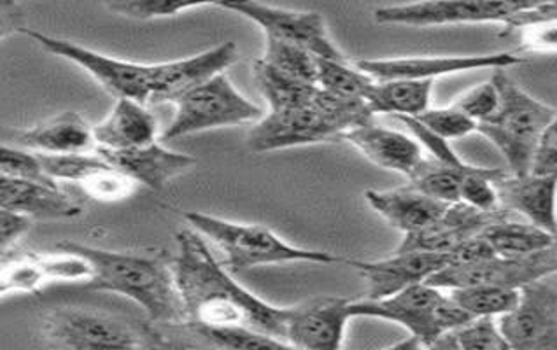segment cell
Returning <instances> with one entry per match:
<instances>
[{
    "mask_svg": "<svg viewBox=\"0 0 557 350\" xmlns=\"http://www.w3.org/2000/svg\"><path fill=\"white\" fill-rule=\"evenodd\" d=\"M28 0H2V36L16 34L23 25L18 22L20 8Z\"/></svg>",
    "mask_w": 557,
    "mask_h": 350,
    "instance_id": "45",
    "label": "cell"
},
{
    "mask_svg": "<svg viewBox=\"0 0 557 350\" xmlns=\"http://www.w3.org/2000/svg\"><path fill=\"white\" fill-rule=\"evenodd\" d=\"M505 71L498 68L491 77L498 86V111L479 123L476 132L498 149L510 174L528 175L533 171L540 142L556 120L557 111L522 90Z\"/></svg>",
    "mask_w": 557,
    "mask_h": 350,
    "instance_id": "4",
    "label": "cell"
},
{
    "mask_svg": "<svg viewBox=\"0 0 557 350\" xmlns=\"http://www.w3.org/2000/svg\"><path fill=\"white\" fill-rule=\"evenodd\" d=\"M176 242L177 257L172 260L171 268L188 323L238 324L286 343L289 307L270 305L234 280L197 229H183L176 235Z\"/></svg>",
    "mask_w": 557,
    "mask_h": 350,
    "instance_id": "1",
    "label": "cell"
},
{
    "mask_svg": "<svg viewBox=\"0 0 557 350\" xmlns=\"http://www.w3.org/2000/svg\"><path fill=\"white\" fill-rule=\"evenodd\" d=\"M557 25V0H542L535 8L516 14L512 20L505 23L508 30H524V28L553 27Z\"/></svg>",
    "mask_w": 557,
    "mask_h": 350,
    "instance_id": "42",
    "label": "cell"
},
{
    "mask_svg": "<svg viewBox=\"0 0 557 350\" xmlns=\"http://www.w3.org/2000/svg\"><path fill=\"white\" fill-rule=\"evenodd\" d=\"M450 263V252L432 251H395L393 257L379 261L347 260V265L355 266L367 280L370 300L393 297L413 284L426 283Z\"/></svg>",
    "mask_w": 557,
    "mask_h": 350,
    "instance_id": "16",
    "label": "cell"
},
{
    "mask_svg": "<svg viewBox=\"0 0 557 350\" xmlns=\"http://www.w3.org/2000/svg\"><path fill=\"white\" fill-rule=\"evenodd\" d=\"M508 347L557 350V291L542 278L524 284L516 309L498 317Z\"/></svg>",
    "mask_w": 557,
    "mask_h": 350,
    "instance_id": "13",
    "label": "cell"
},
{
    "mask_svg": "<svg viewBox=\"0 0 557 350\" xmlns=\"http://www.w3.org/2000/svg\"><path fill=\"white\" fill-rule=\"evenodd\" d=\"M375 79L349 62L318 57V86L346 99H367Z\"/></svg>",
    "mask_w": 557,
    "mask_h": 350,
    "instance_id": "35",
    "label": "cell"
},
{
    "mask_svg": "<svg viewBox=\"0 0 557 350\" xmlns=\"http://www.w3.org/2000/svg\"><path fill=\"white\" fill-rule=\"evenodd\" d=\"M218 5L257 23L265 32V37L304 46L320 59L347 60L346 54L330 39L329 28L320 13L281 10L258 0H220Z\"/></svg>",
    "mask_w": 557,
    "mask_h": 350,
    "instance_id": "11",
    "label": "cell"
},
{
    "mask_svg": "<svg viewBox=\"0 0 557 350\" xmlns=\"http://www.w3.org/2000/svg\"><path fill=\"white\" fill-rule=\"evenodd\" d=\"M364 200L379 216L384 217L393 228L400 229L404 235L418 234L432 226L450 205L428 197L412 185L389 191L369 189L364 191Z\"/></svg>",
    "mask_w": 557,
    "mask_h": 350,
    "instance_id": "23",
    "label": "cell"
},
{
    "mask_svg": "<svg viewBox=\"0 0 557 350\" xmlns=\"http://www.w3.org/2000/svg\"><path fill=\"white\" fill-rule=\"evenodd\" d=\"M373 122L364 99H346L320 90L310 102L269 111L252 126L248 146L252 153H272L298 146L324 145L344 139L356 126Z\"/></svg>",
    "mask_w": 557,
    "mask_h": 350,
    "instance_id": "3",
    "label": "cell"
},
{
    "mask_svg": "<svg viewBox=\"0 0 557 350\" xmlns=\"http://www.w3.org/2000/svg\"><path fill=\"white\" fill-rule=\"evenodd\" d=\"M0 209L22 212L32 220H67L83 212V207L60 191L59 186L10 175H0Z\"/></svg>",
    "mask_w": 557,
    "mask_h": 350,
    "instance_id": "24",
    "label": "cell"
},
{
    "mask_svg": "<svg viewBox=\"0 0 557 350\" xmlns=\"http://www.w3.org/2000/svg\"><path fill=\"white\" fill-rule=\"evenodd\" d=\"M261 60L298 82L318 85V57L304 46L265 37V53Z\"/></svg>",
    "mask_w": 557,
    "mask_h": 350,
    "instance_id": "34",
    "label": "cell"
},
{
    "mask_svg": "<svg viewBox=\"0 0 557 350\" xmlns=\"http://www.w3.org/2000/svg\"><path fill=\"white\" fill-rule=\"evenodd\" d=\"M542 0H419L412 4L386 5L373 11L381 25L445 27L475 23H507L516 14L535 8Z\"/></svg>",
    "mask_w": 557,
    "mask_h": 350,
    "instance_id": "9",
    "label": "cell"
},
{
    "mask_svg": "<svg viewBox=\"0 0 557 350\" xmlns=\"http://www.w3.org/2000/svg\"><path fill=\"white\" fill-rule=\"evenodd\" d=\"M13 139L22 148L45 154L95 153L97 149L94 126L74 111L46 120L28 130L13 132Z\"/></svg>",
    "mask_w": 557,
    "mask_h": 350,
    "instance_id": "25",
    "label": "cell"
},
{
    "mask_svg": "<svg viewBox=\"0 0 557 350\" xmlns=\"http://www.w3.org/2000/svg\"><path fill=\"white\" fill-rule=\"evenodd\" d=\"M531 172H535V174H557V117L548 125L544 137H542Z\"/></svg>",
    "mask_w": 557,
    "mask_h": 350,
    "instance_id": "44",
    "label": "cell"
},
{
    "mask_svg": "<svg viewBox=\"0 0 557 350\" xmlns=\"http://www.w3.org/2000/svg\"><path fill=\"white\" fill-rule=\"evenodd\" d=\"M507 214L510 212L505 209L484 212L463 202L450 203L432 226L421 229L418 234L405 235L396 251L453 252L461 243L482 234L491 223Z\"/></svg>",
    "mask_w": 557,
    "mask_h": 350,
    "instance_id": "19",
    "label": "cell"
},
{
    "mask_svg": "<svg viewBox=\"0 0 557 350\" xmlns=\"http://www.w3.org/2000/svg\"><path fill=\"white\" fill-rule=\"evenodd\" d=\"M481 235L498 257L505 258L531 257L557 242V235L528 221L508 220V214L491 223Z\"/></svg>",
    "mask_w": 557,
    "mask_h": 350,
    "instance_id": "28",
    "label": "cell"
},
{
    "mask_svg": "<svg viewBox=\"0 0 557 350\" xmlns=\"http://www.w3.org/2000/svg\"><path fill=\"white\" fill-rule=\"evenodd\" d=\"M20 34L30 37L32 41L37 42L48 53L62 57V59L85 68L86 73L94 76L103 90L113 95L114 99H134L145 105H148L151 100L154 65L113 59L108 54L88 50L85 46L74 45V42L59 39V37L46 36L41 32L30 30V28L23 27Z\"/></svg>",
    "mask_w": 557,
    "mask_h": 350,
    "instance_id": "10",
    "label": "cell"
},
{
    "mask_svg": "<svg viewBox=\"0 0 557 350\" xmlns=\"http://www.w3.org/2000/svg\"><path fill=\"white\" fill-rule=\"evenodd\" d=\"M95 153L116 166L117 171L131 175L137 185L148 186L154 191L165 188L169 180L191 171L197 163L194 157L163 148L157 140L143 148L120 149V151L97 148Z\"/></svg>",
    "mask_w": 557,
    "mask_h": 350,
    "instance_id": "22",
    "label": "cell"
},
{
    "mask_svg": "<svg viewBox=\"0 0 557 350\" xmlns=\"http://www.w3.org/2000/svg\"><path fill=\"white\" fill-rule=\"evenodd\" d=\"M103 5L113 13L126 18L148 22V20L174 16L181 11L200 8V5H218L220 0H102Z\"/></svg>",
    "mask_w": 557,
    "mask_h": 350,
    "instance_id": "36",
    "label": "cell"
},
{
    "mask_svg": "<svg viewBox=\"0 0 557 350\" xmlns=\"http://www.w3.org/2000/svg\"><path fill=\"white\" fill-rule=\"evenodd\" d=\"M0 175L57 186V179L45 171L39 154L25 153L23 149L5 145L0 148Z\"/></svg>",
    "mask_w": 557,
    "mask_h": 350,
    "instance_id": "40",
    "label": "cell"
},
{
    "mask_svg": "<svg viewBox=\"0 0 557 350\" xmlns=\"http://www.w3.org/2000/svg\"><path fill=\"white\" fill-rule=\"evenodd\" d=\"M432 349L510 350L496 317H475L442 335Z\"/></svg>",
    "mask_w": 557,
    "mask_h": 350,
    "instance_id": "33",
    "label": "cell"
},
{
    "mask_svg": "<svg viewBox=\"0 0 557 350\" xmlns=\"http://www.w3.org/2000/svg\"><path fill=\"white\" fill-rule=\"evenodd\" d=\"M352 317H375L400 324L418 347L432 349L442 335L475 320L453 300L449 291L419 283L382 300L351 301Z\"/></svg>",
    "mask_w": 557,
    "mask_h": 350,
    "instance_id": "6",
    "label": "cell"
},
{
    "mask_svg": "<svg viewBox=\"0 0 557 350\" xmlns=\"http://www.w3.org/2000/svg\"><path fill=\"white\" fill-rule=\"evenodd\" d=\"M235 62L237 46L225 42L191 59L154 63L153 95L149 103H176L183 95L225 73Z\"/></svg>",
    "mask_w": 557,
    "mask_h": 350,
    "instance_id": "18",
    "label": "cell"
},
{
    "mask_svg": "<svg viewBox=\"0 0 557 350\" xmlns=\"http://www.w3.org/2000/svg\"><path fill=\"white\" fill-rule=\"evenodd\" d=\"M557 274V242L553 248L531 257H493L475 263H456L436 272L428 284L441 289L467 288L479 284H495L521 289L524 284Z\"/></svg>",
    "mask_w": 557,
    "mask_h": 350,
    "instance_id": "12",
    "label": "cell"
},
{
    "mask_svg": "<svg viewBox=\"0 0 557 350\" xmlns=\"http://www.w3.org/2000/svg\"><path fill=\"white\" fill-rule=\"evenodd\" d=\"M189 337L202 340L206 346L216 349H289L288 343L283 340L270 337L267 333L238 324H221V326H209V324H185L180 326Z\"/></svg>",
    "mask_w": 557,
    "mask_h": 350,
    "instance_id": "30",
    "label": "cell"
},
{
    "mask_svg": "<svg viewBox=\"0 0 557 350\" xmlns=\"http://www.w3.org/2000/svg\"><path fill=\"white\" fill-rule=\"evenodd\" d=\"M461 113L472 117L473 122L479 123L490 120L499 108V91L495 82L482 83V85L473 86L472 90L465 91L459 95L458 99L453 103Z\"/></svg>",
    "mask_w": 557,
    "mask_h": 350,
    "instance_id": "41",
    "label": "cell"
},
{
    "mask_svg": "<svg viewBox=\"0 0 557 350\" xmlns=\"http://www.w3.org/2000/svg\"><path fill=\"white\" fill-rule=\"evenodd\" d=\"M524 62L513 53L470 54V57H410V59L358 60L356 67L375 82L432 79L472 71H498Z\"/></svg>",
    "mask_w": 557,
    "mask_h": 350,
    "instance_id": "14",
    "label": "cell"
},
{
    "mask_svg": "<svg viewBox=\"0 0 557 350\" xmlns=\"http://www.w3.org/2000/svg\"><path fill=\"white\" fill-rule=\"evenodd\" d=\"M435 82L432 79H392L375 82L367 95L373 114L416 117L430 109Z\"/></svg>",
    "mask_w": 557,
    "mask_h": 350,
    "instance_id": "27",
    "label": "cell"
},
{
    "mask_svg": "<svg viewBox=\"0 0 557 350\" xmlns=\"http://www.w3.org/2000/svg\"><path fill=\"white\" fill-rule=\"evenodd\" d=\"M48 343L59 349H139L165 346L153 326L100 310L59 309L42 324Z\"/></svg>",
    "mask_w": 557,
    "mask_h": 350,
    "instance_id": "7",
    "label": "cell"
},
{
    "mask_svg": "<svg viewBox=\"0 0 557 350\" xmlns=\"http://www.w3.org/2000/svg\"><path fill=\"white\" fill-rule=\"evenodd\" d=\"M41 158L45 171L57 180H69L74 185H82L91 174L100 171L108 162L97 153L82 154H45L37 153Z\"/></svg>",
    "mask_w": 557,
    "mask_h": 350,
    "instance_id": "37",
    "label": "cell"
},
{
    "mask_svg": "<svg viewBox=\"0 0 557 350\" xmlns=\"http://www.w3.org/2000/svg\"><path fill=\"white\" fill-rule=\"evenodd\" d=\"M496 186L502 209L557 235V174H508Z\"/></svg>",
    "mask_w": 557,
    "mask_h": 350,
    "instance_id": "20",
    "label": "cell"
},
{
    "mask_svg": "<svg viewBox=\"0 0 557 350\" xmlns=\"http://www.w3.org/2000/svg\"><path fill=\"white\" fill-rule=\"evenodd\" d=\"M351 317V301L342 297L324 295L289 307L286 343L292 349H341Z\"/></svg>",
    "mask_w": 557,
    "mask_h": 350,
    "instance_id": "15",
    "label": "cell"
},
{
    "mask_svg": "<svg viewBox=\"0 0 557 350\" xmlns=\"http://www.w3.org/2000/svg\"><path fill=\"white\" fill-rule=\"evenodd\" d=\"M97 148H143L157 140V120L145 103L134 99H116L113 111L99 125L94 126Z\"/></svg>",
    "mask_w": 557,
    "mask_h": 350,
    "instance_id": "26",
    "label": "cell"
},
{
    "mask_svg": "<svg viewBox=\"0 0 557 350\" xmlns=\"http://www.w3.org/2000/svg\"><path fill=\"white\" fill-rule=\"evenodd\" d=\"M355 146L373 165L398 172L405 177H412L424 162L423 145L416 137L401 132L384 128L375 123L356 126L344 135V139Z\"/></svg>",
    "mask_w": 557,
    "mask_h": 350,
    "instance_id": "21",
    "label": "cell"
},
{
    "mask_svg": "<svg viewBox=\"0 0 557 350\" xmlns=\"http://www.w3.org/2000/svg\"><path fill=\"white\" fill-rule=\"evenodd\" d=\"M421 125L432 134L438 135L445 140L463 139L467 135L476 132V122L472 117L461 113L455 105L442 109H426L424 113L416 116Z\"/></svg>",
    "mask_w": 557,
    "mask_h": 350,
    "instance_id": "39",
    "label": "cell"
},
{
    "mask_svg": "<svg viewBox=\"0 0 557 350\" xmlns=\"http://www.w3.org/2000/svg\"><path fill=\"white\" fill-rule=\"evenodd\" d=\"M57 249L79 254L90 263L91 277L86 288L131 298L145 310L151 324L174 329L188 323L174 272L157 258L103 251L76 242H60Z\"/></svg>",
    "mask_w": 557,
    "mask_h": 350,
    "instance_id": "2",
    "label": "cell"
},
{
    "mask_svg": "<svg viewBox=\"0 0 557 350\" xmlns=\"http://www.w3.org/2000/svg\"><path fill=\"white\" fill-rule=\"evenodd\" d=\"M261 120V109L235 90L225 73L211 77L176 102V116L163 132V140L244 125Z\"/></svg>",
    "mask_w": 557,
    "mask_h": 350,
    "instance_id": "8",
    "label": "cell"
},
{
    "mask_svg": "<svg viewBox=\"0 0 557 350\" xmlns=\"http://www.w3.org/2000/svg\"><path fill=\"white\" fill-rule=\"evenodd\" d=\"M32 226V217L25 216L22 212L0 211V251L2 257L13 249L23 235L27 234Z\"/></svg>",
    "mask_w": 557,
    "mask_h": 350,
    "instance_id": "43",
    "label": "cell"
},
{
    "mask_svg": "<svg viewBox=\"0 0 557 350\" xmlns=\"http://www.w3.org/2000/svg\"><path fill=\"white\" fill-rule=\"evenodd\" d=\"M528 48H533V50H557V25L536 28L530 36Z\"/></svg>",
    "mask_w": 557,
    "mask_h": 350,
    "instance_id": "46",
    "label": "cell"
},
{
    "mask_svg": "<svg viewBox=\"0 0 557 350\" xmlns=\"http://www.w3.org/2000/svg\"><path fill=\"white\" fill-rule=\"evenodd\" d=\"M135 185L137 183L132 179L131 175L117 171L116 166L108 162V165L91 174L79 186L88 197L95 198L99 202H120L134 193Z\"/></svg>",
    "mask_w": 557,
    "mask_h": 350,
    "instance_id": "38",
    "label": "cell"
},
{
    "mask_svg": "<svg viewBox=\"0 0 557 350\" xmlns=\"http://www.w3.org/2000/svg\"><path fill=\"white\" fill-rule=\"evenodd\" d=\"M461 309L472 317H499L516 309L521 289L495 284H479L467 288L445 289Z\"/></svg>",
    "mask_w": 557,
    "mask_h": 350,
    "instance_id": "31",
    "label": "cell"
},
{
    "mask_svg": "<svg viewBox=\"0 0 557 350\" xmlns=\"http://www.w3.org/2000/svg\"><path fill=\"white\" fill-rule=\"evenodd\" d=\"M475 168L476 166L473 165L468 168H456V166L438 162L433 157L424 158L418 172L410 177V185L441 202L459 203L461 202V180L465 175Z\"/></svg>",
    "mask_w": 557,
    "mask_h": 350,
    "instance_id": "32",
    "label": "cell"
},
{
    "mask_svg": "<svg viewBox=\"0 0 557 350\" xmlns=\"http://www.w3.org/2000/svg\"><path fill=\"white\" fill-rule=\"evenodd\" d=\"M252 76L258 90L269 102L270 111L295 108V105L310 102L320 90V86L314 83L298 82L295 77L278 73L277 68L261 59L252 63Z\"/></svg>",
    "mask_w": 557,
    "mask_h": 350,
    "instance_id": "29",
    "label": "cell"
},
{
    "mask_svg": "<svg viewBox=\"0 0 557 350\" xmlns=\"http://www.w3.org/2000/svg\"><path fill=\"white\" fill-rule=\"evenodd\" d=\"M188 225L202 237L209 238L225 257L232 272L257 268V266L281 265V263H320L335 265L346 263V258L333 257L330 252L310 251L284 242L272 229L261 225H244L234 221L209 216L203 212L188 211L183 214Z\"/></svg>",
    "mask_w": 557,
    "mask_h": 350,
    "instance_id": "5",
    "label": "cell"
},
{
    "mask_svg": "<svg viewBox=\"0 0 557 350\" xmlns=\"http://www.w3.org/2000/svg\"><path fill=\"white\" fill-rule=\"evenodd\" d=\"M59 251V249H57ZM91 277V266L85 258L74 252L54 254L25 252L20 257L2 258L0 292H37L48 280H82Z\"/></svg>",
    "mask_w": 557,
    "mask_h": 350,
    "instance_id": "17",
    "label": "cell"
}]
</instances>
